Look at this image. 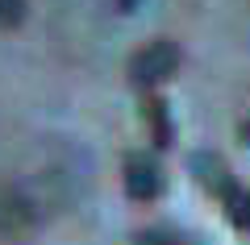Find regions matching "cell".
Listing matches in <instances>:
<instances>
[{
	"mask_svg": "<svg viewBox=\"0 0 250 245\" xmlns=\"http://www.w3.org/2000/svg\"><path fill=\"white\" fill-rule=\"evenodd\" d=\"M179 71V46L159 38V42H146L142 50L129 58V79H134L138 88H154L163 79H171Z\"/></svg>",
	"mask_w": 250,
	"mask_h": 245,
	"instance_id": "1",
	"label": "cell"
},
{
	"mask_svg": "<svg viewBox=\"0 0 250 245\" xmlns=\"http://www.w3.org/2000/svg\"><path fill=\"white\" fill-rule=\"evenodd\" d=\"M125 191L134 200H154L163 191V170L150 154H129L125 158Z\"/></svg>",
	"mask_w": 250,
	"mask_h": 245,
	"instance_id": "2",
	"label": "cell"
},
{
	"mask_svg": "<svg viewBox=\"0 0 250 245\" xmlns=\"http://www.w3.org/2000/svg\"><path fill=\"white\" fill-rule=\"evenodd\" d=\"M34 225V208H29L25 195H17L13 187H0V233L17 237Z\"/></svg>",
	"mask_w": 250,
	"mask_h": 245,
	"instance_id": "3",
	"label": "cell"
},
{
	"mask_svg": "<svg viewBox=\"0 0 250 245\" xmlns=\"http://www.w3.org/2000/svg\"><path fill=\"white\" fill-rule=\"evenodd\" d=\"M192 170H196V179H200L213 195H221L225 187L233 183V175L225 170V162H221L217 154H196V158H192Z\"/></svg>",
	"mask_w": 250,
	"mask_h": 245,
	"instance_id": "4",
	"label": "cell"
},
{
	"mask_svg": "<svg viewBox=\"0 0 250 245\" xmlns=\"http://www.w3.org/2000/svg\"><path fill=\"white\" fill-rule=\"evenodd\" d=\"M142 116H146V125H150V137H154V146H159V150H167V146H171V137H175L167 104H163L159 96H150V100L142 104Z\"/></svg>",
	"mask_w": 250,
	"mask_h": 245,
	"instance_id": "5",
	"label": "cell"
},
{
	"mask_svg": "<svg viewBox=\"0 0 250 245\" xmlns=\"http://www.w3.org/2000/svg\"><path fill=\"white\" fill-rule=\"evenodd\" d=\"M221 204H225V216H229L242 233H250V191L238 183V179L221 191Z\"/></svg>",
	"mask_w": 250,
	"mask_h": 245,
	"instance_id": "6",
	"label": "cell"
},
{
	"mask_svg": "<svg viewBox=\"0 0 250 245\" xmlns=\"http://www.w3.org/2000/svg\"><path fill=\"white\" fill-rule=\"evenodd\" d=\"M25 21V0H0V29H17Z\"/></svg>",
	"mask_w": 250,
	"mask_h": 245,
	"instance_id": "7",
	"label": "cell"
},
{
	"mask_svg": "<svg viewBox=\"0 0 250 245\" xmlns=\"http://www.w3.org/2000/svg\"><path fill=\"white\" fill-rule=\"evenodd\" d=\"M142 245H175V241H163V237H154V233H150V237H142Z\"/></svg>",
	"mask_w": 250,
	"mask_h": 245,
	"instance_id": "8",
	"label": "cell"
},
{
	"mask_svg": "<svg viewBox=\"0 0 250 245\" xmlns=\"http://www.w3.org/2000/svg\"><path fill=\"white\" fill-rule=\"evenodd\" d=\"M238 133H242V141L250 146V121H242V129H238Z\"/></svg>",
	"mask_w": 250,
	"mask_h": 245,
	"instance_id": "9",
	"label": "cell"
},
{
	"mask_svg": "<svg viewBox=\"0 0 250 245\" xmlns=\"http://www.w3.org/2000/svg\"><path fill=\"white\" fill-rule=\"evenodd\" d=\"M117 4H121V9H138V4H142V0H117Z\"/></svg>",
	"mask_w": 250,
	"mask_h": 245,
	"instance_id": "10",
	"label": "cell"
}]
</instances>
